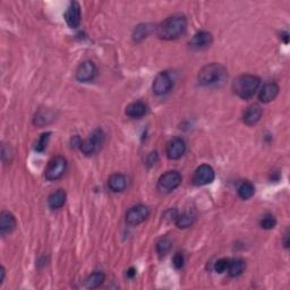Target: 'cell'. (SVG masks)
<instances>
[{
	"mask_svg": "<svg viewBox=\"0 0 290 290\" xmlns=\"http://www.w3.org/2000/svg\"><path fill=\"white\" fill-rule=\"evenodd\" d=\"M187 30V19L183 15H174L159 24L157 34L164 40H175L185 33Z\"/></svg>",
	"mask_w": 290,
	"mask_h": 290,
	"instance_id": "cell-1",
	"label": "cell"
},
{
	"mask_svg": "<svg viewBox=\"0 0 290 290\" xmlns=\"http://www.w3.org/2000/svg\"><path fill=\"white\" fill-rule=\"evenodd\" d=\"M260 85V77L252 74H243L232 82V91L243 100H249L255 95Z\"/></svg>",
	"mask_w": 290,
	"mask_h": 290,
	"instance_id": "cell-2",
	"label": "cell"
},
{
	"mask_svg": "<svg viewBox=\"0 0 290 290\" xmlns=\"http://www.w3.org/2000/svg\"><path fill=\"white\" fill-rule=\"evenodd\" d=\"M227 79V69L221 63H208L200 70L199 80L200 85L202 86H217L222 84Z\"/></svg>",
	"mask_w": 290,
	"mask_h": 290,
	"instance_id": "cell-3",
	"label": "cell"
},
{
	"mask_svg": "<svg viewBox=\"0 0 290 290\" xmlns=\"http://www.w3.org/2000/svg\"><path fill=\"white\" fill-rule=\"evenodd\" d=\"M67 169V160L66 158H63L62 155H56L49 161L44 170V177L45 179L50 180V182H54V180H57L62 178V175L66 172Z\"/></svg>",
	"mask_w": 290,
	"mask_h": 290,
	"instance_id": "cell-4",
	"label": "cell"
},
{
	"mask_svg": "<svg viewBox=\"0 0 290 290\" xmlns=\"http://www.w3.org/2000/svg\"><path fill=\"white\" fill-rule=\"evenodd\" d=\"M182 175L176 170L165 172L158 180V189L162 193H171L182 184Z\"/></svg>",
	"mask_w": 290,
	"mask_h": 290,
	"instance_id": "cell-5",
	"label": "cell"
},
{
	"mask_svg": "<svg viewBox=\"0 0 290 290\" xmlns=\"http://www.w3.org/2000/svg\"><path fill=\"white\" fill-rule=\"evenodd\" d=\"M104 133L102 132V129L98 128L91 134L90 137H87V139L82 141L79 147L82 153H84L85 155H91L95 153V152L101 147V145L104 144Z\"/></svg>",
	"mask_w": 290,
	"mask_h": 290,
	"instance_id": "cell-6",
	"label": "cell"
},
{
	"mask_svg": "<svg viewBox=\"0 0 290 290\" xmlns=\"http://www.w3.org/2000/svg\"><path fill=\"white\" fill-rule=\"evenodd\" d=\"M172 86H174V81L170 74L168 72H161L154 79L152 90L157 95H165L170 92Z\"/></svg>",
	"mask_w": 290,
	"mask_h": 290,
	"instance_id": "cell-7",
	"label": "cell"
},
{
	"mask_svg": "<svg viewBox=\"0 0 290 290\" xmlns=\"http://www.w3.org/2000/svg\"><path fill=\"white\" fill-rule=\"evenodd\" d=\"M150 210L146 205L139 204L135 207H130L126 213V222L129 226H137L141 225L148 218Z\"/></svg>",
	"mask_w": 290,
	"mask_h": 290,
	"instance_id": "cell-8",
	"label": "cell"
},
{
	"mask_svg": "<svg viewBox=\"0 0 290 290\" xmlns=\"http://www.w3.org/2000/svg\"><path fill=\"white\" fill-rule=\"evenodd\" d=\"M215 178L213 168L208 165H202L196 168L193 175V184L195 186H204L211 184Z\"/></svg>",
	"mask_w": 290,
	"mask_h": 290,
	"instance_id": "cell-9",
	"label": "cell"
},
{
	"mask_svg": "<svg viewBox=\"0 0 290 290\" xmlns=\"http://www.w3.org/2000/svg\"><path fill=\"white\" fill-rule=\"evenodd\" d=\"M186 143L180 137H174L167 143L166 146V154L169 160H178L185 154Z\"/></svg>",
	"mask_w": 290,
	"mask_h": 290,
	"instance_id": "cell-10",
	"label": "cell"
},
{
	"mask_svg": "<svg viewBox=\"0 0 290 290\" xmlns=\"http://www.w3.org/2000/svg\"><path fill=\"white\" fill-rule=\"evenodd\" d=\"M98 69L97 66L91 60H85L82 63H80V66L76 69V79L80 82H91L94 80V77L97 76Z\"/></svg>",
	"mask_w": 290,
	"mask_h": 290,
	"instance_id": "cell-11",
	"label": "cell"
},
{
	"mask_svg": "<svg viewBox=\"0 0 290 290\" xmlns=\"http://www.w3.org/2000/svg\"><path fill=\"white\" fill-rule=\"evenodd\" d=\"M65 21L67 25L72 29H76L81 24V6L77 1H72L68 8H67L65 15Z\"/></svg>",
	"mask_w": 290,
	"mask_h": 290,
	"instance_id": "cell-12",
	"label": "cell"
},
{
	"mask_svg": "<svg viewBox=\"0 0 290 290\" xmlns=\"http://www.w3.org/2000/svg\"><path fill=\"white\" fill-rule=\"evenodd\" d=\"M212 42H213V37H212L210 32L200 31L192 38L189 45L193 49H196V50H202V49L210 47Z\"/></svg>",
	"mask_w": 290,
	"mask_h": 290,
	"instance_id": "cell-13",
	"label": "cell"
},
{
	"mask_svg": "<svg viewBox=\"0 0 290 290\" xmlns=\"http://www.w3.org/2000/svg\"><path fill=\"white\" fill-rule=\"evenodd\" d=\"M263 115V110L260 104H252L246 109L243 115V122L247 126H253L260 122L261 117Z\"/></svg>",
	"mask_w": 290,
	"mask_h": 290,
	"instance_id": "cell-14",
	"label": "cell"
},
{
	"mask_svg": "<svg viewBox=\"0 0 290 290\" xmlns=\"http://www.w3.org/2000/svg\"><path fill=\"white\" fill-rule=\"evenodd\" d=\"M279 94V85L277 83H267L262 86L259 93V100L263 104H269L273 101Z\"/></svg>",
	"mask_w": 290,
	"mask_h": 290,
	"instance_id": "cell-15",
	"label": "cell"
},
{
	"mask_svg": "<svg viewBox=\"0 0 290 290\" xmlns=\"http://www.w3.org/2000/svg\"><path fill=\"white\" fill-rule=\"evenodd\" d=\"M147 112V105L143 101H136L132 102L126 107L125 114L130 117V118H142Z\"/></svg>",
	"mask_w": 290,
	"mask_h": 290,
	"instance_id": "cell-16",
	"label": "cell"
},
{
	"mask_svg": "<svg viewBox=\"0 0 290 290\" xmlns=\"http://www.w3.org/2000/svg\"><path fill=\"white\" fill-rule=\"evenodd\" d=\"M16 228V219L10 212L3 211L0 214V231L1 233L12 232Z\"/></svg>",
	"mask_w": 290,
	"mask_h": 290,
	"instance_id": "cell-17",
	"label": "cell"
},
{
	"mask_svg": "<svg viewBox=\"0 0 290 290\" xmlns=\"http://www.w3.org/2000/svg\"><path fill=\"white\" fill-rule=\"evenodd\" d=\"M108 186L114 193H120L125 190L127 186V179L123 174H114L109 177Z\"/></svg>",
	"mask_w": 290,
	"mask_h": 290,
	"instance_id": "cell-18",
	"label": "cell"
},
{
	"mask_svg": "<svg viewBox=\"0 0 290 290\" xmlns=\"http://www.w3.org/2000/svg\"><path fill=\"white\" fill-rule=\"evenodd\" d=\"M66 192L63 189H57L56 192L51 193L48 197V205L52 210H58L62 207L66 203Z\"/></svg>",
	"mask_w": 290,
	"mask_h": 290,
	"instance_id": "cell-19",
	"label": "cell"
},
{
	"mask_svg": "<svg viewBox=\"0 0 290 290\" xmlns=\"http://www.w3.org/2000/svg\"><path fill=\"white\" fill-rule=\"evenodd\" d=\"M245 268H246L245 261L242 259H233L229 261L227 271L230 277L236 278V277H239L240 274H243V272L245 271Z\"/></svg>",
	"mask_w": 290,
	"mask_h": 290,
	"instance_id": "cell-20",
	"label": "cell"
},
{
	"mask_svg": "<svg viewBox=\"0 0 290 290\" xmlns=\"http://www.w3.org/2000/svg\"><path fill=\"white\" fill-rule=\"evenodd\" d=\"M105 280V275L104 272H93L88 275L85 280V287L88 289H94L100 287Z\"/></svg>",
	"mask_w": 290,
	"mask_h": 290,
	"instance_id": "cell-21",
	"label": "cell"
},
{
	"mask_svg": "<svg viewBox=\"0 0 290 290\" xmlns=\"http://www.w3.org/2000/svg\"><path fill=\"white\" fill-rule=\"evenodd\" d=\"M176 226L179 229H186L192 227L194 222H195V215L190 212H185V213L178 215L176 218Z\"/></svg>",
	"mask_w": 290,
	"mask_h": 290,
	"instance_id": "cell-22",
	"label": "cell"
},
{
	"mask_svg": "<svg viewBox=\"0 0 290 290\" xmlns=\"http://www.w3.org/2000/svg\"><path fill=\"white\" fill-rule=\"evenodd\" d=\"M255 193V187L252 183L243 182L238 187V196L242 200H249Z\"/></svg>",
	"mask_w": 290,
	"mask_h": 290,
	"instance_id": "cell-23",
	"label": "cell"
},
{
	"mask_svg": "<svg viewBox=\"0 0 290 290\" xmlns=\"http://www.w3.org/2000/svg\"><path fill=\"white\" fill-rule=\"evenodd\" d=\"M171 249V240L168 237L161 238L157 244V252L161 257L166 256L169 253V250Z\"/></svg>",
	"mask_w": 290,
	"mask_h": 290,
	"instance_id": "cell-24",
	"label": "cell"
},
{
	"mask_svg": "<svg viewBox=\"0 0 290 290\" xmlns=\"http://www.w3.org/2000/svg\"><path fill=\"white\" fill-rule=\"evenodd\" d=\"M261 228L265 229V230H271L277 226V219L274 218V215L272 214H265L260 221Z\"/></svg>",
	"mask_w": 290,
	"mask_h": 290,
	"instance_id": "cell-25",
	"label": "cell"
},
{
	"mask_svg": "<svg viewBox=\"0 0 290 290\" xmlns=\"http://www.w3.org/2000/svg\"><path fill=\"white\" fill-rule=\"evenodd\" d=\"M148 33H150V27H148V25H145V24H143V25H139L135 30H134V34H133L134 40L142 41L143 39L147 37Z\"/></svg>",
	"mask_w": 290,
	"mask_h": 290,
	"instance_id": "cell-26",
	"label": "cell"
},
{
	"mask_svg": "<svg viewBox=\"0 0 290 290\" xmlns=\"http://www.w3.org/2000/svg\"><path fill=\"white\" fill-rule=\"evenodd\" d=\"M50 135L51 133H44L42 134L40 136V139L38 140V142L35 143V151L38 152H43L45 150V147H47V144L49 142V139H50Z\"/></svg>",
	"mask_w": 290,
	"mask_h": 290,
	"instance_id": "cell-27",
	"label": "cell"
},
{
	"mask_svg": "<svg viewBox=\"0 0 290 290\" xmlns=\"http://www.w3.org/2000/svg\"><path fill=\"white\" fill-rule=\"evenodd\" d=\"M229 259H220L218 260L214 263V271L217 273H224L228 270V265H229Z\"/></svg>",
	"mask_w": 290,
	"mask_h": 290,
	"instance_id": "cell-28",
	"label": "cell"
},
{
	"mask_svg": "<svg viewBox=\"0 0 290 290\" xmlns=\"http://www.w3.org/2000/svg\"><path fill=\"white\" fill-rule=\"evenodd\" d=\"M172 262H174V265L176 269H182L184 267V262H185V259H184L183 254L177 253L174 256V260H172Z\"/></svg>",
	"mask_w": 290,
	"mask_h": 290,
	"instance_id": "cell-29",
	"label": "cell"
},
{
	"mask_svg": "<svg viewBox=\"0 0 290 290\" xmlns=\"http://www.w3.org/2000/svg\"><path fill=\"white\" fill-rule=\"evenodd\" d=\"M158 161V153L157 152H152V153L148 155L147 158V164L150 166H153L155 165V162Z\"/></svg>",
	"mask_w": 290,
	"mask_h": 290,
	"instance_id": "cell-30",
	"label": "cell"
},
{
	"mask_svg": "<svg viewBox=\"0 0 290 290\" xmlns=\"http://www.w3.org/2000/svg\"><path fill=\"white\" fill-rule=\"evenodd\" d=\"M289 231L287 230V232L285 233V238H284V246L286 247V249H288L289 247Z\"/></svg>",
	"mask_w": 290,
	"mask_h": 290,
	"instance_id": "cell-31",
	"label": "cell"
},
{
	"mask_svg": "<svg viewBox=\"0 0 290 290\" xmlns=\"http://www.w3.org/2000/svg\"><path fill=\"white\" fill-rule=\"evenodd\" d=\"M136 275V270L134 268H130L128 271H127V277L128 278H134Z\"/></svg>",
	"mask_w": 290,
	"mask_h": 290,
	"instance_id": "cell-32",
	"label": "cell"
},
{
	"mask_svg": "<svg viewBox=\"0 0 290 290\" xmlns=\"http://www.w3.org/2000/svg\"><path fill=\"white\" fill-rule=\"evenodd\" d=\"M5 268H1V271H0V273H1V278H0V286L2 285L3 280H5Z\"/></svg>",
	"mask_w": 290,
	"mask_h": 290,
	"instance_id": "cell-33",
	"label": "cell"
},
{
	"mask_svg": "<svg viewBox=\"0 0 290 290\" xmlns=\"http://www.w3.org/2000/svg\"><path fill=\"white\" fill-rule=\"evenodd\" d=\"M282 38L285 39V43L287 44L288 42H289V34H288V32H285L284 35H282Z\"/></svg>",
	"mask_w": 290,
	"mask_h": 290,
	"instance_id": "cell-34",
	"label": "cell"
}]
</instances>
